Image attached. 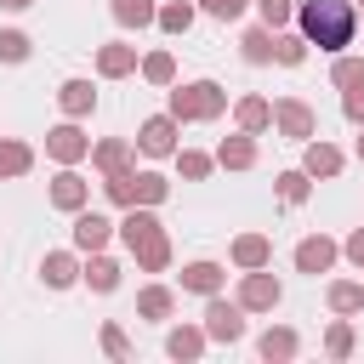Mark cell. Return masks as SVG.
I'll return each mask as SVG.
<instances>
[{
	"label": "cell",
	"mask_w": 364,
	"mask_h": 364,
	"mask_svg": "<svg viewBox=\"0 0 364 364\" xmlns=\"http://www.w3.org/2000/svg\"><path fill=\"white\" fill-rule=\"evenodd\" d=\"M290 262H296V273H307V279H318V273H330V267L341 262V245H336L330 233H307V239H296V250H290Z\"/></svg>",
	"instance_id": "cell-8"
},
{
	"label": "cell",
	"mask_w": 364,
	"mask_h": 364,
	"mask_svg": "<svg viewBox=\"0 0 364 364\" xmlns=\"http://www.w3.org/2000/svg\"><path fill=\"white\" fill-rule=\"evenodd\" d=\"M40 284L46 290H74L80 284V250H46L40 256Z\"/></svg>",
	"instance_id": "cell-18"
},
{
	"label": "cell",
	"mask_w": 364,
	"mask_h": 364,
	"mask_svg": "<svg viewBox=\"0 0 364 364\" xmlns=\"http://www.w3.org/2000/svg\"><path fill=\"white\" fill-rule=\"evenodd\" d=\"M233 125H239V131H250V136L273 131V102H267L262 91H245V97H233Z\"/></svg>",
	"instance_id": "cell-19"
},
{
	"label": "cell",
	"mask_w": 364,
	"mask_h": 364,
	"mask_svg": "<svg viewBox=\"0 0 364 364\" xmlns=\"http://www.w3.org/2000/svg\"><path fill=\"white\" fill-rule=\"evenodd\" d=\"M136 165V142L131 136H97L91 142V171L114 176V171H131Z\"/></svg>",
	"instance_id": "cell-14"
},
{
	"label": "cell",
	"mask_w": 364,
	"mask_h": 364,
	"mask_svg": "<svg viewBox=\"0 0 364 364\" xmlns=\"http://www.w3.org/2000/svg\"><path fill=\"white\" fill-rule=\"evenodd\" d=\"M216 165L222 171H256V136L250 131H233L216 142Z\"/></svg>",
	"instance_id": "cell-23"
},
{
	"label": "cell",
	"mask_w": 364,
	"mask_h": 364,
	"mask_svg": "<svg viewBox=\"0 0 364 364\" xmlns=\"http://www.w3.org/2000/svg\"><path fill=\"white\" fill-rule=\"evenodd\" d=\"M176 131H182V125H176L171 114H148V119L136 125V136H131V142H136V154H148V159H171V154L182 148V142H176Z\"/></svg>",
	"instance_id": "cell-6"
},
{
	"label": "cell",
	"mask_w": 364,
	"mask_h": 364,
	"mask_svg": "<svg viewBox=\"0 0 364 364\" xmlns=\"http://www.w3.org/2000/svg\"><path fill=\"white\" fill-rule=\"evenodd\" d=\"M131 171H136V165H131ZM131 171L102 176V193H108V205H119V210H131V205H136V193H131Z\"/></svg>",
	"instance_id": "cell-39"
},
{
	"label": "cell",
	"mask_w": 364,
	"mask_h": 364,
	"mask_svg": "<svg viewBox=\"0 0 364 364\" xmlns=\"http://www.w3.org/2000/svg\"><path fill=\"white\" fill-rule=\"evenodd\" d=\"M165 114L176 125H210V119L228 114V85H216V80H176V85H165Z\"/></svg>",
	"instance_id": "cell-2"
},
{
	"label": "cell",
	"mask_w": 364,
	"mask_h": 364,
	"mask_svg": "<svg viewBox=\"0 0 364 364\" xmlns=\"http://www.w3.org/2000/svg\"><path fill=\"white\" fill-rule=\"evenodd\" d=\"M28 57H34V40H28L23 28H0V63L17 68V63H28Z\"/></svg>",
	"instance_id": "cell-37"
},
{
	"label": "cell",
	"mask_w": 364,
	"mask_h": 364,
	"mask_svg": "<svg viewBox=\"0 0 364 364\" xmlns=\"http://www.w3.org/2000/svg\"><path fill=\"white\" fill-rule=\"evenodd\" d=\"M250 6L267 28H290V17H296V0H250Z\"/></svg>",
	"instance_id": "cell-40"
},
{
	"label": "cell",
	"mask_w": 364,
	"mask_h": 364,
	"mask_svg": "<svg viewBox=\"0 0 364 364\" xmlns=\"http://www.w3.org/2000/svg\"><path fill=\"white\" fill-rule=\"evenodd\" d=\"M46 199H51L63 216H74V210H85V205H91V182L80 176V165H57V176H51V188H46Z\"/></svg>",
	"instance_id": "cell-10"
},
{
	"label": "cell",
	"mask_w": 364,
	"mask_h": 364,
	"mask_svg": "<svg viewBox=\"0 0 364 364\" xmlns=\"http://www.w3.org/2000/svg\"><path fill=\"white\" fill-rule=\"evenodd\" d=\"M353 6H358V23H364V0H353Z\"/></svg>",
	"instance_id": "cell-47"
},
{
	"label": "cell",
	"mask_w": 364,
	"mask_h": 364,
	"mask_svg": "<svg viewBox=\"0 0 364 364\" xmlns=\"http://www.w3.org/2000/svg\"><path fill=\"white\" fill-rule=\"evenodd\" d=\"M119 273H125V267H119L108 250H91V256L80 262V284H85L91 296H114V290H119Z\"/></svg>",
	"instance_id": "cell-16"
},
{
	"label": "cell",
	"mask_w": 364,
	"mask_h": 364,
	"mask_svg": "<svg viewBox=\"0 0 364 364\" xmlns=\"http://www.w3.org/2000/svg\"><path fill=\"white\" fill-rule=\"evenodd\" d=\"M353 347H358L353 318H330V330H324V358H353Z\"/></svg>",
	"instance_id": "cell-35"
},
{
	"label": "cell",
	"mask_w": 364,
	"mask_h": 364,
	"mask_svg": "<svg viewBox=\"0 0 364 364\" xmlns=\"http://www.w3.org/2000/svg\"><path fill=\"white\" fill-rule=\"evenodd\" d=\"M57 108H63V119H91V114H97V85L80 80V74H68V80L57 85Z\"/></svg>",
	"instance_id": "cell-17"
},
{
	"label": "cell",
	"mask_w": 364,
	"mask_h": 364,
	"mask_svg": "<svg viewBox=\"0 0 364 364\" xmlns=\"http://www.w3.org/2000/svg\"><path fill=\"white\" fill-rule=\"evenodd\" d=\"M233 301H239L245 313H273V307L284 301V284H279L267 267H245V273H239V290H233Z\"/></svg>",
	"instance_id": "cell-4"
},
{
	"label": "cell",
	"mask_w": 364,
	"mask_h": 364,
	"mask_svg": "<svg viewBox=\"0 0 364 364\" xmlns=\"http://www.w3.org/2000/svg\"><path fill=\"white\" fill-rule=\"evenodd\" d=\"M239 57H245L250 68H267V63H273V28H267V23L245 28V34H239Z\"/></svg>",
	"instance_id": "cell-28"
},
{
	"label": "cell",
	"mask_w": 364,
	"mask_h": 364,
	"mask_svg": "<svg viewBox=\"0 0 364 364\" xmlns=\"http://www.w3.org/2000/svg\"><path fill=\"white\" fill-rule=\"evenodd\" d=\"M102 353H108V358H131V336H125L114 318L102 324Z\"/></svg>",
	"instance_id": "cell-43"
},
{
	"label": "cell",
	"mask_w": 364,
	"mask_h": 364,
	"mask_svg": "<svg viewBox=\"0 0 364 364\" xmlns=\"http://www.w3.org/2000/svg\"><path fill=\"white\" fill-rule=\"evenodd\" d=\"M171 313H176V290H171V284H142V290H136V318L171 324Z\"/></svg>",
	"instance_id": "cell-24"
},
{
	"label": "cell",
	"mask_w": 364,
	"mask_h": 364,
	"mask_svg": "<svg viewBox=\"0 0 364 364\" xmlns=\"http://www.w3.org/2000/svg\"><path fill=\"white\" fill-rule=\"evenodd\" d=\"M136 74H142L148 85L165 91V85H176V57H171V51H148V57L136 63Z\"/></svg>",
	"instance_id": "cell-34"
},
{
	"label": "cell",
	"mask_w": 364,
	"mask_h": 364,
	"mask_svg": "<svg viewBox=\"0 0 364 364\" xmlns=\"http://www.w3.org/2000/svg\"><path fill=\"white\" fill-rule=\"evenodd\" d=\"M228 262L245 273V267H273V239L267 233H239L233 245H228Z\"/></svg>",
	"instance_id": "cell-21"
},
{
	"label": "cell",
	"mask_w": 364,
	"mask_h": 364,
	"mask_svg": "<svg viewBox=\"0 0 364 364\" xmlns=\"http://www.w3.org/2000/svg\"><path fill=\"white\" fill-rule=\"evenodd\" d=\"M136 63H142V57H136L131 40H102V46H97V80H131Z\"/></svg>",
	"instance_id": "cell-13"
},
{
	"label": "cell",
	"mask_w": 364,
	"mask_h": 364,
	"mask_svg": "<svg viewBox=\"0 0 364 364\" xmlns=\"http://www.w3.org/2000/svg\"><path fill=\"white\" fill-rule=\"evenodd\" d=\"M154 11H159V0H108V17L119 28H154Z\"/></svg>",
	"instance_id": "cell-29"
},
{
	"label": "cell",
	"mask_w": 364,
	"mask_h": 364,
	"mask_svg": "<svg viewBox=\"0 0 364 364\" xmlns=\"http://www.w3.org/2000/svg\"><path fill=\"white\" fill-rule=\"evenodd\" d=\"M273 63L279 68H301L307 63V40L296 28H273Z\"/></svg>",
	"instance_id": "cell-32"
},
{
	"label": "cell",
	"mask_w": 364,
	"mask_h": 364,
	"mask_svg": "<svg viewBox=\"0 0 364 364\" xmlns=\"http://www.w3.org/2000/svg\"><path fill=\"white\" fill-rule=\"evenodd\" d=\"M159 233H165V222L154 216V205H131V210L114 222V239H119L125 250H142V245H154Z\"/></svg>",
	"instance_id": "cell-11"
},
{
	"label": "cell",
	"mask_w": 364,
	"mask_h": 364,
	"mask_svg": "<svg viewBox=\"0 0 364 364\" xmlns=\"http://www.w3.org/2000/svg\"><path fill=\"white\" fill-rule=\"evenodd\" d=\"M176 284H182V296H216V290L228 284V267L210 262V256H199V262H182Z\"/></svg>",
	"instance_id": "cell-12"
},
{
	"label": "cell",
	"mask_w": 364,
	"mask_h": 364,
	"mask_svg": "<svg viewBox=\"0 0 364 364\" xmlns=\"http://www.w3.org/2000/svg\"><path fill=\"white\" fill-rule=\"evenodd\" d=\"M131 262H136V273H165V267H171V239L159 233L154 245H142V250H131Z\"/></svg>",
	"instance_id": "cell-36"
},
{
	"label": "cell",
	"mask_w": 364,
	"mask_h": 364,
	"mask_svg": "<svg viewBox=\"0 0 364 364\" xmlns=\"http://www.w3.org/2000/svg\"><path fill=\"white\" fill-rule=\"evenodd\" d=\"M296 34L318 51H347L358 40V6L353 0H296Z\"/></svg>",
	"instance_id": "cell-1"
},
{
	"label": "cell",
	"mask_w": 364,
	"mask_h": 364,
	"mask_svg": "<svg viewBox=\"0 0 364 364\" xmlns=\"http://www.w3.org/2000/svg\"><path fill=\"white\" fill-rule=\"evenodd\" d=\"M193 17H199V6H193V0H159L154 28H159V34H188V28H193Z\"/></svg>",
	"instance_id": "cell-26"
},
{
	"label": "cell",
	"mask_w": 364,
	"mask_h": 364,
	"mask_svg": "<svg viewBox=\"0 0 364 364\" xmlns=\"http://www.w3.org/2000/svg\"><path fill=\"white\" fill-rule=\"evenodd\" d=\"M341 119H347V125H358V131H364V80H358V85H347V91H341Z\"/></svg>",
	"instance_id": "cell-42"
},
{
	"label": "cell",
	"mask_w": 364,
	"mask_h": 364,
	"mask_svg": "<svg viewBox=\"0 0 364 364\" xmlns=\"http://www.w3.org/2000/svg\"><path fill=\"white\" fill-rule=\"evenodd\" d=\"M34 0H0V11H28Z\"/></svg>",
	"instance_id": "cell-45"
},
{
	"label": "cell",
	"mask_w": 364,
	"mask_h": 364,
	"mask_svg": "<svg viewBox=\"0 0 364 364\" xmlns=\"http://www.w3.org/2000/svg\"><path fill=\"white\" fill-rule=\"evenodd\" d=\"M28 171H34V148H28L23 136H0V182L28 176Z\"/></svg>",
	"instance_id": "cell-27"
},
{
	"label": "cell",
	"mask_w": 364,
	"mask_h": 364,
	"mask_svg": "<svg viewBox=\"0 0 364 364\" xmlns=\"http://www.w3.org/2000/svg\"><path fill=\"white\" fill-rule=\"evenodd\" d=\"M171 159H176V176H182V182H205V176L216 171V154H205V148H176Z\"/></svg>",
	"instance_id": "cell-33"
},
{
	"label": "cell",
	"mask_w": 364,
	"mask_h": 364,
	"mask_svg": "<svg viewBox=\"0 0 364 364\" xmlns=\"http://www.w3.org/2000/svg\"><path fill=\"white\" fill-rule=\"evenodd\" d=\"M301 171H307L313 182H336V176L347 171V154H341L330 136H307V142H301Z\"/></svg>",
	"instance_id": "cell-9"
},
{
	"label": "cell",
	"mask_w": 364,
	"mask_h": 364,
	"mask_svg": "<svg viewBox=\"0 0 364 364\" xmlns=\"http://www.w3.org/2000/svg\"><path fill=\"white\" fill-rule=\"evenodd\" d=\"M256 353H262L267 364H290V358L301 353V336H296L290 324H267V330L256 336Z\"/></svg>",
	"instance_id": "cell-22"
},
{
	"label": "cell",
	"mask_w": 364,
	"mask_h": 364,
	"mask_svg": "<svg viewBox=\"0 0 364 364\" xmlns=\"http://www.w3.org/2000/svg\"><path fill=\"white\" fill-rule=\"evenodd\" d=\"M341 256H347V262H353V267L364 273V228H353V233L341 239Z\"/></svg>",
	"instance_id": "cell-44"
},
{
	"label": "cell",
	"mask_w": 364,
	"mask_h": 364,
	"mask_svg": "<svg viewBox=\"0 0 364 364\" xmlns=\"http://www.w3.org/2000/svg\"><path fill=\"white\" fill-rule=\"evenodd\" d=\"M205 347H210L205 324H171V330H165V353H171L176 364H193V358H205Z\"/></svg>",
	"instance_id": "cell-20"
},
{
	"label": "cell",
	"mask_w": 364,
	"mask_h": 364,
	"mask_svg": "<svg viewBox=\"0 0 364 364\" xmlns=\"http://www.w3.org/2000/svg\"><path fill=\"white\" fill-rule=\"evenodd\" d=\"M108 239H114V222L102 216V210H74V250L80 256H91V250H108Z\"/></svg>",
	"instance_id": "cell-15"
},
{
	"label": "cell",
	"mask_w": 364,
	"mask_h": 364,
	"mask_svg": "<svg viewBox=\"0 0 364 364\" xmlns=\"http://www.w3.org/2000/svg\"><path fill=\"white\" fill-rule=\"evenodd\" d=\"M324 307H330L336 318H353V313H364V284H358V279H330V290H324Z\"/></svg>",
	"instance_id": "cell-25"
},
{
	"label": "cell",
	"mask_w": 364,
	"mask_h": 364,
	"mask_svg": "<svg viewBox=\"0 0 364 364\" xmlns=\"http://www.w3.org/2000/svg\"><path fill=\"white\" fill-rule=\"evenodd\" d=\"M131 193H136V205H165L171 199V176H159V171H131Z\"/></svg>",
	"instance_id": "cell-30"
},
{
	"label": "cell",
	"mask_w": 364,
	"mask_h": 364,
	"mask_svg": "<svg viewBox=\"0 0 364 364\" xmlns=\"http://www.w3.org/2000/svg\"><path fill=\"white\" fill-rule=\"evenodd\" d=\"M273 193H279L284 205H307V199H313V176H307L301 165H290V171L273 176Z\"/></svg>",
	"instance_id": "cell-31"
},
{
	"label": "cell",
	"mask_w": 364,
	"mask_h": 364,
	"mask_svg": "<svg viewBox=\"0 0 364 364\" xmlns=\"http://www.w3.org/2000/svg\"><path fill=\"white\" fill-rule=\"evenodd\" d=\"M358 165H364V136H358Z\"/></svg>",
	"instance_id": "cell-46"
},
{
	"label": "cell",
	"mask_w": 364,
	"mask_h": 364,
	"mask_svg": "<svg viewBox=\"0 0 364 364\" xmlns=\"http://www.w3.org/2000/svg\"><path fill=\"white\" fill-rule=\"evenodd\" d=\"M273 131H279L284 142H307V136H318V114H313V102H301V97H279V102H273Z\"/></svg>",
	"instance_id": "cell-5"
},
{
	"label": "cell",
	"mask_w": 364,
	"mask_h": 364,
	"mask_svg": "<svg viewBox=\"0 0 364 364\" xmlns=\"http://www.w3.org/2000/svg\"><path fill=\"white\" fill-rule=\"evenodd\" d=\"M245 318H250V313H245L239 301H228L222 290H216V296H205V318H199V324H205V336H210V341H222V347L245 341V330H250Z\"/></svg>",
	"instance_id": "cell-3"
},
{
	"label": "cell",
	"mask_w": 364,
	"mask_h": 364,
	"mask_svg": "<svg viewBox=\"0 0 364 364\" xmlns=\"http://www.w3.org/2000/svg\"><path fill=\"white\" fill-rule=\"evenodd\" d=\"M358 80H364V57L336 51V63H330V85H336V91H347V85H358Z\"/></svg>",
	"instance_id": "cell-38"
},
{
	"label": "cell",
	"mask_w": 364,
	"mask_h": 364,
	"mask_svg": "<svg viewBox=\"0 0 364 364\" xmlns=\"http://www.w3.org/2000/svg\"><path fill=\"white\" fill-rule=\"evenodd\" d=\"M46 159H57V165H85L91 159V136L80 131V119H63V125L46 131Z\"/></svg>",
	"instance_id": "cell-7"
},
{
	"label": "cell",
	"mask_w": 364,
	"mask_h": 364,
	"mask_svg": "<svg viewBox=\"0 0 364 364\" xmlns=\"http://www.w3.org/2000/svg\"><path fill=\"white\" fill-rule=\"evenodd\" d=\"M193 6H199V11H205V17H216V23H239V17H245V6H250V0H193Z\"/></svg>",
	"instance_id": "cell-41"
}]
</instances>
